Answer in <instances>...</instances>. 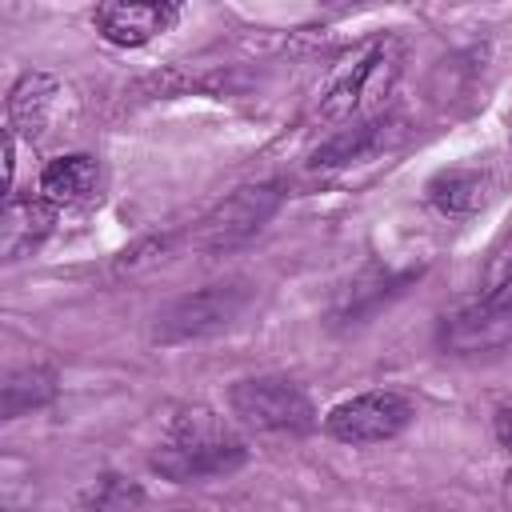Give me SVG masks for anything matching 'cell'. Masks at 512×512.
<instances>
[{"label":"cell","mask_w":512,"mask_h":512,"mask_svg":"<svg viewBox=\"0 0 512 512\" xmlns=\"http://www.w3.org/2000/svg\"><path fill=\"white\" fill-rule=\"evenodd\" d=\"M56 96L60 84L48 72H24L8 92V132H24L28 140H36L52 120Z\"/></svg>","instance_id":"11"},{"label":"cell","mask_w":512,"mask_h":512,"mask_svg":"<svg viewBox=\"0 0 512 512\" xmlns=\"http://www.w3.org/2000/svg\"><path fill=\"white\" fill-rule=\"evenodd\" d=\"M400 76V48L396 40H372L364 52H356L352 64H344L328 92L316 104V116L324 124H356V120H372L376 104L388 96V88Z\"/></svg>","instance_id":"2"},{"label":"cell","mask_w":512,"mask_h":512,"mask_svg":"<svg viewBox=\"0 0 512 512\" xmlns=\"http://www.w3.org/2000/svg\"><path fill=\"white\" fill-rule=\"evenodd\" d=\"M84 512H136L144 504V492L136 480L120 476V472H104L96 476L84 492H80Z\"/></svg>","instance_id":"15"},{"label":"cell","mask_w":512,"mask_h":512,"mask_svg":"<svg viewBox=\"0 0 512 512\" xmlns=\"http://www.w3.org/2000/svg\"><path fill=\"white\" fill-rule=\"evenodd\" d=\"M496 440L512 456V408H496Z\"/></svg>","instance_id":"18"},{"label":"cell","mask_w":512,"mask_h":512,"mask_svg":"<svg viewBox=\"0 0 512 512\" xmlns=\"http://www.w3.org/2000/svg\"><path fill=\"white\" fill-rule=\"evenodd\" d=\"M172 512H192V508H172Z\"/></svg>","instance_id":"19"},{"label":"cell","mask_w":512,"mask_h":512,"mask_svg":"<svg viewBox=\"0 0 512 512\" xmlns=\"http://www.w3.org/2000/svg\"><path fill=\"white\" fill-rule=\"evenodd\" d=\"M56 396V372L44 364H28L8 372L4 380V420H16L32 408H44Z\"/></svg>","instance_id":"14"},{"label":"cell","mask_w":512,"mask_h":512,"mask_svg":"<svg viewBox=\"0 0 512 512\" xmlns=\"http://www.w3.org/2000/svg\"><path fill=\"white\" fill-rule=\"evenodd\" d=\"M388 136V116H372V120H356L336 128L312 156V168H344L352 160H364L368 152H376Z\"/></svg>","instance_id":"12"},{"label":"cell","mask_w":512,"mask_h":512,"mask_svg":"<svg viewBox=\"0 0 512 512\" xmlns=\"http://www.w3.org/2000/svg\"><path fill=\"white\" fill-rule=\"evenodd\" d=\"M508 480H512V472H508Z\"/></svg>","instance_id":"20"},{"label":"cell","mask_w":512,"mask_h":512,"mask_svg":"<svg viewBox=\"0 0 512 512\" xmlns=\"http://www.w3.org/2000/svg\"><path fill=\"white\" fill-rule=\"evenodd\" d=\"M412 424V404L408 396L400 392H360L344 404H336L328 416H324V428L332 440L340 444H380V440H392L400 436L404 428Z\"/></svg>","instance_id":"6"},{"label":"cell","mask_w":512,"mask_h":512,"mask_svg":"<svg viewBox=\"0 0 512 512\" xmlns=\"http://www.w3.org/2000/svg\"><path fill=\"white\" fill-rule=\"evenodd\" d=\"M244 460H248V444L236 436V428L224 416H216L208 408H188L164 428L148 464L164 480L192 484V480L228 476Z\"/></svg>","instance_id":"1"},{"label":"cell","mask_w":512,"mask_h":512,"mask_svg":"<svg viewBox=\"0 0 512 512\" xmlns=\"http://www.w3.org/2000/svg\"><path fill=\"white\" fill-rule=\"evenodd\" d=\"M228 404L256 432H308L316 424L312 400L292 380H280V376L236 380L228 392Z\"/></svg>","instance_id":"4"},{"label":"cell","mask_w":512,"mask_h":512,"mask_svg":"<svg viewBox=\"0 0 512 512\" xmlns=\"http://www.w3.org/2000/svg\"><path fill=\"white\" fill-rule=\"evenodd\" d=\"M280 184L276 180H260V184H244L236 188L228 200H220L196 228L192 244L204 252H228L236 244H244L248 236H256L268 216L280 208Z\"/></svg>","instance_id":"5"},{"label":"cell","mask_w":512,"mask_h":512,"mask_svg":"<svg viewBox=\"0 0 512 512\" xmlns=\"http://www.w3.org/2000/svg\"><path fill=\"white\" fill-rule=\"evenodd\" d=\"M512 288V228L492 244L480 268V296H508Z\"/></svg>","instance_id":"17"},{"label":"cell","mask_w":512,"mask_h":512,"mask_svg":"<svg viewBox=\"0 0 512 512\" xmlns=\"http://www.w3.org/2000/svg\"><path fill=\"white\" fill-rule=\"evenodd\" d=\"M56 224V204L44 196H8L0 216V256L4 264L24 260Z\"/></svg>","instance_id":"10"},{"label":"cell","mask_w":512,"mask_h":512,"mask_svg":"<svg viewBox=\"0 0 512 512\" xmlns=\"http://www.w3.org/2000/svg\"><path fill=\"white\" fill-rule=\"evenodd\" d=\"M248 304H252V288L244 280L204 284V288H196V292H188V296H180V300H172L168 308L156 312L152 340L156 344L204 340V336L224 332L228 324H236Z\"/></svg>","instance_id":"3"},{"label":"cell","mask_w":512,"mask_h":512,"mask_svg":"<svg viewBox=\"0 0 512 512\" xmlns=\"http://www.w3.org/2000/svg\"><path fill=\"white\" fill-rule=\"evenodd\" d=\"M96 180H100V168L92 156L84 152H72V156H56L44 172H40V196L52 200L56 208L60 204H80L96 192Z\"/></svg>","instance_id":"13"},{"label":"cell","mask_w":512,"mask_h":512,"mask_svg":"<svg viewBox=\"0 0 512 512\" xmlns=\"http://www.w3.org/2000/svg\"><path fill=\"white\" fill-rule=\"evenodd\" d=\"M440 348L452 356H484L512 344V296H480L440 320Z\"/></svg>","instance_id":"7"},{"label":"cell","mask_w":512,"mask_h":512,"mask_svg":"<svg viewBox=\"0 0 512 512\" xmlns=\"http://www.w3.org/2000/svg\"><path fill=\"white\" fill-rule=\"evenodd\" d=\"M404 280H408V276H388V272H368V276H360V280L352 284V292H348L340 316H344V320H356V316L372 312L380 300H388L392 292H400Z\"/></svg>","instance_id":"16"},{"label":"cell","mask_w":512,"mask_h":512,"mask_svg":"<svg viewBox=\"0 0 512 512\" xmlns=\"http://www.w3.org/2000/svg\"><path fill=\"white\" fill-rule=\"evenodd\" d=\"M180 20L176 4H96L92 24L116 48H140Z\"/></svg>","instance_id":"9"},{"label":"cell","mask_w":512,"mask_h":512,"mask_svg":"<svg viewBox=\"0 0 512 512\" xmlns=\"http://www.w3.org/2000/svg\"><path fill=\"white\" fill-rule=\"evenodd\" d=\"M504 188V172L492 160H464L432 172L428 180V204L444 216H472L488 208Z\"/></svg>","instance_id":"8"}]
</instances>
